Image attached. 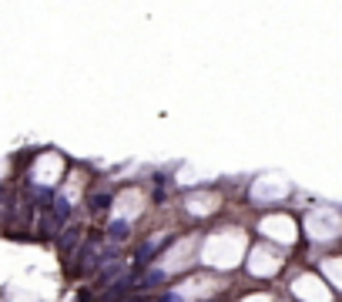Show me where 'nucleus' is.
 <instances>
[{
    "label": "nucleus",
    "instance_id": "f257e3e1",
    "mask_svg": "<svg viewBox=\"0 0 342 302\" xmlns=\"http://www.w3.org/2000/svg\"><path fill=\"white\" fill-rule=\"evenodd\" d=\"M161 279H165V272H148V275L141 279V286H158Z\"/></svg>",
    "mask_w": 342,
    "mask_h": 302
},
{
    "label": "nucleus",
    "instance_id": "f03ea898",
    "mask_svg": "<svg viewBox=\"0 0 342 302\" xmlns=\"http://www.w3.org/2000/svg\"><path fill=\"white\" fill-rule=\"evenodd\" d=\"M111 235H114V239H121V235H127V225H124V222H114V225H111Z\"/></svg>",
    "mask_w": 342,
    "mask_h": 302
},
{
    "label": "nucleus",
    "instance_id": "7ed1b4c3",
    "mask_svg": "<svg viewBox=\"0 0 342 302\" xmlns=\"http://www.w3.org/2000/svg\"><path fill=\"white\" fill-rule=\"evenodd\" d=\"M108 202H111V195H94V208H108Z\"/></svg>",
    "mask_w": 342,
    "mask_h": 302
}]
</instances>
